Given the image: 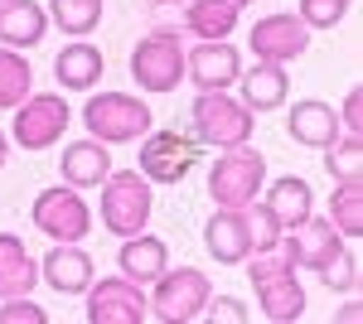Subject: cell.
I'll return each mask as SVG.
<instances>
[{"label":"cell","instance_id":"cell-37","mask_svg":"<svg viewBox=\"0 0 363 324\" xmlns=\"http://www.w3.org/2000/svg\"><path fill=\"white\" fill-rule=\"evenodd\" d=\"M228 5H238V10H242V5H252V0H228Z\"/></svg>","mask_w":363,"mask_h":324},{"label":"cell","instance_id":"cell-9","mask_svg":"<svg viewBox=\"0 0 363 324\" xmlns=\"http://www.w3.org/2000/svg\"><path fill=\"white\" fill-rule=\"evenodd\" d=\"M140 174L150 184H179L189 169L199 164V140L184 131H145L140 135Z\"/></svg>","mask_w":363,"mask_h":324},{"label":"cell","instance_id":"cell-27","mask_svg":"<svg viewBox=\"0 0 363 324\" xmlns=\"http://www.w3.org/2000/svg\"><path fill=\"white\" fill-rule=\"evenodd\" d=\"M325 169L335 184H359L363 179V135L359 131H344L325 145Z\"/></svg>","mask_w":363,"mask_h":324},{"label":"cell","instance_id":"cell-3","mask_svg":"<svg viewBox=\"0 0 363 324\" xmlns=\"http://www.w3.org/2000/svg\"><path fill=\"white\" fill-rule=\"evenodd\" d=\"M189 121H194V140L199 145H213V150L247 145L252 131H257V111H247L228 92H199L194 107H189Z\"/></svg>","mask_w":363,"mask_h":324},{"label":"cell","instance_id":"cell-14","mask_svg":"<svg viewBox=\"0 0 363 324\" xmlns=\"http://www.w3.org/2000/svg\"><path fill=\"white\" fill-rule=\"evenodd\" d=\"M252 291H257V310H262V320L291 324V320L306 315V286H301L296 271H267V276L252 281Z\"/></svg>","mask_w":363,"mask_h":324},{"label":"cell","instance_id":"cell-23","mask_svg":"<svg viewBox=\"0 0 363 324\" xmlns=\"http://www.w3.org/2000/svg\"><path fill=\"white\" fill-rule=\"evenodd\" d=\"M267 208H272V218H277L281 233H291L296 223H306L310 213H315V194H310V184L301 179V174H281L277 184L267 189V199H262Z\"/></svg>","mask_w":363,"mask_h":324},{"label":"cell","instance_id":"cell-29","mask_svg":"<svg viewBox=\"0 0 363 324\" xmlns=\"http://www.w3.org/2000/svg\"><path fill=\"white\" fill-rule=\"evenodd\" d=\"M49 20L63 34H92L102 25V0H49Z\"/></svg>","mask_w":363,"mask_h":324},{"label":"cell","instance_id":"cell-12","mask_svg":"<svg viewBox=\"0 0 363 324\" xmlns=\"http://www.w3.org/2000/svg\"><path fill=\"white\" fill-rule=\"evenodd\" d=\"M242 73V54L228 39H199L194 49H184V78L199 92H228Z\"/></svg>","mask_w":363,"mask_h":324},{"label":"cell","instance_id":"cell-18","mask_svg":"<svg viewBox=\"0 0 363 324\" xmlns=\"http://www.w3.org/2000/svg\"><path fill=\"white\" fill-rule=\"evenodd\" d=\"M63 184H73V189H97L107 174H112V150L102 145V140H73V145H63Z\"/></svg>","mask_w":363,"mask_h":324},{"label":"cell","instance_id":"cell-26","mask_svg":"<svg viewBox=\"0 0 363 324\" xmlns=\"http://www.w3.org/2000/svg\"><path fill=\"white\" fill-rule=\"evenodd\" d=\"M29 92H34V68H29V58L20 54V49H5V44H0V107L15 111Z\"/></svg>","mask_w":363,"mask_h":324},{"label":"cell","instance_id":"cell-19","mask_svg":"<svg viewBox=\"0 0 363 324\" xmlns=\"http://www.w3.org/2000/svg\"><path fill=\"white\" fill-rule=\"evenodd\" d=\"M286 131L296 145H310V150H325L330 140L339 135V116L330 102H320V97H306V102H296L291 116H286Z\"/></svg>","mask_w":363,"mask_h":324},{"label":"cell","instance_id":"cell-7","mask_svg":"<svg viewBox=\"0 0 363 324\" xmlns=\"http://www.w3.org/2000/svg\"><path fill=\"white\" fill-rule=\"evenodd\" d=\"M73 121V107L58 97V92H29L25 102L15 107V121H10V140L25 145V150H49L63 140Z\"/></svg>","mask_w":363,"mask_h":324},{"label":"cell","instance_id":"cell-8","mask_svg":"<svg viewBox=\"0 0 363 324\" xmlns=\"http://www.w3.org/2000/svg\"><path fill=\"white\" fill-rule=\"evenodd\" d=\"M29 223L49 238V242H83L87 233H92V208L83 203V194L73 189H44L34 199V208H29Z\"/></svg>","mask_w":363,"mask_h":324},{"label":"cell","instance_id":"cell-17","mask_svg":"<svg viewBox=\"0 0 363 324\" xmlns=\"http://www.w3.org/2000/svg\"><path fill=\"white\" fill-rule=\"evenodd\" d=\"M102 49L97 44H87V39H73V44H63L54 58V78L58 87H68V92H92L97 82H102Z\"/></svg>","mask_w":363,"mask_h":324},{"label":"cell","instance_id":"cell-2","mask_svg":"<svg viewBox=\"0 0 363 324\" xmlns=\"http://www.w3.org/2000/svg\"><path fill=\"white\" fill-rule=\"evenodd\" d=\"M150 208H155V189L140 169H112L102 179V228L112 238H136L150 223Z\"/></svg>","mask_w":363,"mask_h":324},{"label":"cell","instance_id":"cell-11","mask_svg":"<svg viewBox=\"0 0 363 324\" xmlns=\"http://www.w3.org/2000/svg\"><path fill=\"white\" fill-rule=\"evenodd\" d=\"M252 44V58L257 63H291V58H301L310 49V29L301 15H291V10H277V15H262L247 34Z\"/></svg>","mask_w":363,"mask_h":324},{"label":"cell","instance_id":"cell-35","mask_svg":"<svg viewBox=\"0 0 363 324\" xmlns=\"http://www.w3.org/2000/svg\"><path fill=\"white\" fill-rule=\"evenodd\" d=\"M339 324H359V305H354V300H349V305L339 310Z\"/></svg>","mask_w":363,"mask_h":324},{"label":"cell","instance_id":"cell-33","mask_svg":"<svg viewBox=\"0 0 363 324\" xmlns=\"http://www.w3.org/2000/svg\"><path fill=\"white\" fill-rule=\"evenodd\" d=\"M203 315L213 324H247V305L242 300H233V296H208V305H203Z\"/></svg>","mask_w":363,"mask_h":324},{"label":"cell","instance_id":"cell-30","mask_svg":"<svg viewBox=\"0 0 363 324\" xmlns=\"http://www.w3.org/2000/svg\"><path fill=\"white\" fill-rule=\"evenodd\" d=\"M320 281H325L335 296H354V291H359V257L344 247L330 267H320Z\"/></svg>","mask_w":363,"mask_h":324},{"label":"cell","instance_id":"cell-6","mask_svg":"<svg viewBox=\"0 0 363 324\" xmlns=\"http://www.w3.org/2000/svg\"><path fill=\"white\" fill-rule=\"evenodd\" d=\"M131 78L140 82V92H174L184 82V49L174 29H155L131 49Z\"/></svg>","mask_w":363,"mask_h":324},{"label":"cell","instance_id":"cell-24","mask_svg":"<svg viewBox=\"0 0 363 324\" xmlns=\"http://www.w3.org/2000/svg\"><path fill=\"white\" fill-rule=\"evenodd\" d=\"M238 78H242V107L247 111H277L291 92L286 63H257L252 73H238Z\"/></svg>","mask_w":363,"mask_h":324},{"label":"cell","instance_id":"cell-39","mask_svg":"<svg viewBox=\"0 0 363 324\" xmlns=\"http://www.w3.org/2000/svg\"><path fill=\"white\" fill-rule=\"evenodd\" d=\"M0 5H5V0H0Z\"/></svg>","mask_w":363,"mask_h":324},{"label":"cell","instance_id":"cell-16","mask_svg":"<svg viewBox=\"0 0 363 324\" xmlns=\"http://www.w3.org/2000/svg\"><path fill=\"white\" fill-rule=\"evenodd\" d=\"M39 281H49L58 296H83L92 286V257L78 242H54L49 257L39 262Z\"/></svg>","mask_w":363,"mask_h":324},{"label":"cell","instance_id":"cell-32","mask_svg":"<svg viewBox=\"0 0 363 324\" xmlns=\"http://www.w3.org/2000/svg\"><path fill=\"white\" fill-rule=\"evenodd\" d=\"M49 315H44V305H34L29 296H15L0 305V324H44Z\"/></svg>","mask_w":363,"mask_h":324},{"label":"cell","instance_id":"cell-15","mask_svg":"<svg viewBox=\"0 0 363 324\" xmlns=\"http://www.w3.org/2000/svg\"><path fill=\"white\" fill-rule=\"evenodd\" d=\"M203 247L218 267H238L252 252V228H247V208H218L203 223Z\"/></svg>","mask_w":363,"mask_h":324},{"label":"cell","instance_id":"cell-38","mask_svg":"<svg viewBox=\"0 0 363 324\" xmlns=\"http://www.w3.org/2000/svg\"><path fill=\"white\" fill-rule=\"evenodd\" d=\"M155 5H174V0H155Z\"/></svg>","mask_w":363,"mask_h":324},{"label":"cell","instance_id":"cell-21","mask_svg":"<svg viewBox=\"0 0 363 324\" xmlns=\"http://www.w3.org/2000/svg\"><path fill=\"white\" fill-rule=\"evenodd\" d=\"M116 267L126 281H136V286H150L160 271L169 267V247L160 238H150V233H136V238H121V252H116Z\"/></svg>","mask_w":363,"mask_h":324},{"label":"cell","instance_id":"cell-1","mask_svg":"<svg viewBox=\"0 0 363 324\" xmlns=\"http://www.w3.org/2000/svg\"><path fill=\"white\" fill-rule=\"evenodd\" d=\"M262 189H267V155L252 150V140L223 150L213 160V169H208V199H213V208H247V203H257Z\"/></svg>","mask_w":363,"mask_h":324},{"label":"cell","instance_id":"cell-10","mask_svg":"<svg viewBox=\"0 0 363 324\" xmlns=\"http://www.w3.org/2000/svg\"><path fill=\"white\" fill-rule=\"evenodd\" d=\"M83 296H87V324H145L150 320L145 291H140L136 281H126V276L92 281Z\"/></svg>","mask_w":363,"mask_h":324},{"label":"cell","instance_id":"cell-25","mask_svg":"<svg viewBox=\"0 0 363 324\" xmlns=\"http://www.w3.org/2000/svg\"><path fill=\"white\" fill-rule=\"evenodd\" d=\"M184 25L199 39H228L238 29V5H228V0H189L184 5Z\"/></svg>","mask_w":363,"mask_h":324},{"label":"cell","instance_id":"cell-22","mask_svg":"<svg viewBox=\"0 0 363 324\" xmlns=\"http://www.w3.org/2000/svg\"><path fill=\"white\" fill-rule=\"evenodd\" d=\"M34 286H39V262L25 252L15 233H0V300L29 296Z\"/></svg>","mask_w":363,"mask_h":324},{"label":"cell","instance_id":"cell-28","mask_svg":"<svg viewBox=\"0 0 363 324\" xmlns=\"http://www.w3.org/2000/svg\"><path fill=\"white\" fill-rule=\"evenodd\" d=\"M330 223L339 228L344 242H359L363 238V179L359 184H339L330 194Z\"/></svg>","mask_w":363,"mask_h":324},{"label":"cell","instance_id":"cell-13","mask_svg":"<svg viewBox=\"0 0 363 324\" xmlns=\"http://www.w3.org/2000/svg\"><path fill=\"white\" fill-rule=\"evenodd\" d=\"M281 242H286V252H291V262H296V271L310 267H330L339 252H344V238H339V228L330 223V218H315L310 213L306 223H296L291 233H281Z\"/></svg>","mask_w":363,"mask_h":324},{"label":"cell","instance_id":"cell-36","mask_svg":"<svg viewBox=\"0 0 363 324\" xmlns=\"http://www.w3.org/2000/svg\"><path fill=\"white\" fill-rule=\"evenodd\" d=\"M5 160H10V135L0 131V164H5Z\"/></svg>","mask_w":363,"mask_h":324},{"label":"cell","instance_id":"cell-5","mask_svg":"<svg viewBox=\"0 0 363 324\" xmlns=\"http://www.w3.org/2000/svg\"><path fill=\"white\" fill-rule=\"evenodd\" d=\"M83 126L102 145H126L150 131V107L131 92H92L83 107Z\"/></svg>","mask_w":363,"mask_h":324},{"label":"cell","instance_id":"cell-34","mask_svg":"<svg viewBox=\"0 0 363 324\" xmlns=\"http://www.w3.org/2000/svg\"><path fill=\"white\" fill-rule=\"evenodd\" d=\"M335 116H339V131H363V92L359 87L344 92V107H339Z\"/></svg>","mask_w":363,"mask_h":324},{"label":"cell","instance_id":"cell-4","mask_svg":"<svg viewBox=\"0 0 363 324\" xmlns=\"http://www.w3.org/2000/svg\"><path fill=\"white\" fill-rule=\"evenodd\" d=\"M155 291H150V315L160 324H194L203 320V305L213 296V286H208V276L199 267H165L155 281H150Z\"/></svg>","mask_w":363,"mask_h":324},{"label":"cell","instance_id":"cell-20","mask_svg":"<svg viewBox=\"0 0 363 324\" xmlns=\"http://www.w3.org/2000/svg\"><path fill=\"white\" fill-rule=\"evenodd\" d=\"M49 34V10L34 0H5L0 5V44L5 49H34Z\"/></svg>","mask_w":363,"mask_h":324},{"label":"cell","instance_id":"cell-31","mask_svg":"<svg viewBox=\"0 0 363 324\" xmlns=\"http://www.w3.org/2000/svg\"><path fill=\"white\" fill-rule=\"evenodd\" d=\"M296 15L306 20V29H335L349 15V0H301Z\"/></svg>","mask_w":363,"mask_h":324}]
</instances>
